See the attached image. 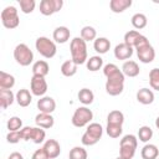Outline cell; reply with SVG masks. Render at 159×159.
<instances>
[{"label":"cell","instance_id":"d590c367","mask_svg":"<svg viewBox=\"0 0 159 159\" xmlns=\"http://www.w3.org/2000/svg\"><path fill=\"white\" fill-rule=\"evenodd\" d=\"M149 84L153 89L159 91V68H153L149 72Z\"/></svg>","mask_w":159,"mask_h":159},{"label":"cell","instance_id":"b9f144b4","mask_svg":"<svg viewBox=\"0 0 159 159\" xmlns=\"http://www.w3.org/2000/svg\"><path fill=\"white\" fill-rule=\"evenodd\" d=\"M31 159H50L47 152L45 150V148H40V149H36L31 157Z\"/></svg>","mask_w":159,"mask_h":159},{"label":"cell","instance_id":"4dcf8cb0","mask_svg":"<svg viewBox=\"0 0 159 159\" xmlns=\"http://www.w3.org/2000/svg\"><path fill=\"white\" fill-rule=\"evenodd\" d=\"M152 137H153V129L150 127L143 125V127L139 128V130H138V138H139L140 142L147 143V142H149L152 139Z\"/></svg>","mask_w":159,"mask_h":159},{"label":"cell","instance_id":"ac0fdd59","mask_svg":"<svg viewBox=\"0 0 159 159\" xmlns=\"http://www.w3.org/2000/svg\"><path fill=\"white\" fill-rule=\"evenodd\" d=\"M14 101H16V96L12 93L11 89H0V106L2 109L10 107Z\"/></svg>","mask_w":159,"mask_h":159},{"label":"cell","instance_id":"4316f807","mask_svg":"<svg viewBox=\"0 0 159 159\" xmlns=\"http://www.w3.org/2000/svg\"><path fill=\"white\" fill-rule=\"evenodd\" d=\"M77 97H78V101L82 104H84V106L91 104L93 102V99H94V94H93V92L89 88H82V89H80Z\"/></svg>","mask_w":159,"mask_h":159},{"label":"cell","instance_id":"f546056e","mask_svg":"<svg viewBox=\"0 0 159 159\" xmlns=\"http://www.w3.org/2000/svg\"><path fill=\"white\" fill-rule=\"evenodd\" d=\"M81 39H83L86 42L94 41L97 39V31L93 26H83L81 30Z\"/></svg>","mask_w":159,"mask_h":159},{"label":"cell","instance_id":"7c38bea8","mask_svg":"<svg viewBox=\"0 0 159 159\" xmlns=\"http://www.w3.org/2000/svg\"><path fill=\"white\" fill-rule=\"evenodd\" d=\"M35 123H36V127H40V128H43V129H50L55 124V118L51 114L40 112L35 117Z\"/></svg>","mask_w":159,"mask_h":159},{"label":"cell","instance_id":"7402d4cb","mask_svg":"<svg viewBox=\"0 0 159 159\" xmlns=\"http://www.w3.org/2000/svg\"><path fill=\"white\" fill-rule=\"evenodd\" d=\"M142 159H157L159 157V149L155 144H145L140 152Z\"/></svg>","mask_w":159,"mask_h":159},{"label":"cell","instance_id":"836d02e7","mask_svg":"<svg viewBox=\"0 0 159 159\" xmlns=\"http://www.w3.org/2000/svg\"><path fill=\"white\" fill-rule=\"evenodd\" d=\"M140 35L142 34L139 31H137V30H130V31L125 32V35H124V43L134 48V43H135V41L138 40V37Z\"/></svg>","mask_w":159,"mask_h":159},{"label":"cell","instance_id":"603a6c76","mask_svg":"<svg viewBox=\"0 0 159 159\" xmlns=\"http://www.w3.org/2000/svg\"><path fill=\"white\" fill-rule=\"evenodd\" d=\"M130 6H132V0H111L109 2L111 10L116 14H120Z\"/></svg>","mask_w":159,"mask_h":159},{"label":"cell","instance_id":"7a4b0ae2","mask_svg":"<svg viewBox=\"0 0 159 159\" xmlns=\"http://www.w3.org/2000/svg\"><path fill=\"white\" fill-rule=\"evenodd\" d=\"M134 48L137 51V56L140 62L143 63H150L155 58V51L154 47L149 43L148 39L144 35H140L138 40L134 43Z\"/></svg>","mask_w":159,"mask_h":159},{"label":"cell","instance_id":"8d00e7d4","mask_svg":"<svg viewBox=\"0 0 159 159\" xmlns=\"http://www.w3.org/2000/svg\"><path fill=\"white\" fill-rule=\"evenodd\" d=\"M19 5L24 14H31L35 10L36 2L35 0H19Z\"/></svg>","mask_w":159,"mask_h":159},{"label":"cell","instance_id":"f1b7e54d","mask_svg":"<svg viewBox=\"0 0 159 159\" xmlns=\"http://www.w3.org/2000/svg\"><path fill=\"white\" fill-rule=\"evenodd\" d=\"M86 66H87V70H89L92 72H96V71H98L103 67V58L101 56H92L87 60Z\"/></svg>","mask_w":159,"mask_h":159},{"label":"cell","instance_id":"5bb4252c","mask_svg":"<svg viewBox=\"0 0 159 159\" xmlns=\"http://www.w3.org/2000/svg\"><path fill=\"white\" fill-rule=\"evenodd\" d=\"M70 36H71V32H70L68 27H66V26H58V27H56L53 30V34H52L53 41L56 43H66L70 40Z\"/></svg>","mask_w":159,"mask_h":159},{"label":"cell","instance_id":"4fadbf2b","mask_svg":"<svg viewBox=\"0 0 159 159\" xmlns=\"http://www.w3.org/2000/svg\"><path fill=\"white\" fill-rule=\"evenodd\" d=\"M133 55V47L125 45L124 42L118 43L114 47V57L117 60H128Z\"/></svg>","mask_w":159,"mask_h":159},{"label":"cell","instance_id":"e0dca14e","mask_svg":"<svg viewBox=\"0 0 159 159\" xmlns=\"http://www.w3.org/2000/svg\"><path fill=\"white\" fill-rule=\"evenodd\" d=\"M137 101L144 106L147 104H152L154 102V93L152 89L149 88H140L138 92H137Z\"/></svg>","mask_w":159,"mask_h":159},{"label":"cell","instance_id":"74e56055","mask_svg":"<svg viewBox=\"0 0 159 159\" xmlns=\"http://www.w3.org/2000/svg\"><path fill=\"white\" fill-rule=\"evenodd\" d=\"M7 129H9V132H15V130H20L21 128H22V120H21V118H19V117H11L9 120H7Z\"/></svg>","mask_w":159,"mask_h":159},{"label":"cell","instance_id":"ffe728a7","mask_svg":"<svg viewBox=\"0 0 159 159\" xmlns=\"http://www.w3.org/2000/svg\"><path fill=\"white\" fill-rule=\"evenodd\" d=\"M15 96H16V102H17V104L20 107H27L31 103V101H32V94L26 88L19 89Z\"/></svg>","mask_w":159,"mask_h":159},{"label":"cell","instance_id":"8fae6325","mask_svg":"<svg viewBox=\"0 0 159 159\" xmlns=\"http://www.w3.org/2000/svg\"><path fill=\"white\" fill-rule=\"evenodd\" d=\"M37 108L41 113H47L51 114L55 109H56V102L52 97L48 96H43L37 101Z\"/></svg>","mask_w":159,"mask_h":159},{"label":"cell","instance_id":"cb8c5ba5","mask_svg":"<svg viewBox=\"0 0 159 159\" xmlns=\"http://www.w3.org/2000/svg\"><path fill=\"white\" fill-rule=\"evenodd\" d=\"M15 86V77L10 73L0 71V88L1 89H11Z\"/></svg>","mask_w":159,"mask_h":159},{"label":"cell","instance_id":"6da1fadb","mask_svg":"<svg viewBox=\"0 0 159 159\" xmlns=\"http://www.w3.org/2000/svg\"><path fill=\"white\" fill-rule=\"evenodd\" d=\"M103 73L107 77L106 92L109 96H119L124 89V75L122 70L114 63H107L103 66Z\"/></svg>","mask_w":159,"mask_h":159},{"label":"cell","instance_id":"d6a6232c","mask_svg":"<svg viewBox=\"0 0 159 159\" xmlns=\"http://www.w3.org/2000/svg\"><path fill=\"white\" fill-rule=\"evenodd\" d=\"M45 137H46V132L43 130V128H40V127H34L32 128L31 140L35 144H41L45 140Z\"/></svg>","mask_w":159,"mask_h":159},{"label":"cell","instance_id":"2e32d148","mask_svg":"<svg viewBox=\"0 0 159 159\" xmlns=\"http://www.w3.org/2000/svg\"><path fill=\"white\" fill-rule=\"evenodd\" d=\"M122 72L124 76H128V77H137L140 72V68L138 66V63L135 61H132V60H128L123 63L122 66Z\"/></svg>","mask_w":159,"mask_h":159},{"label":"cell","instance_id":"ee69618b","mask_svg":"<svg viewBox=\"0 0 159 159\" xmlns=\"http://www.w3.org/2000/svg\"><path fill=\"white\" fill-rule=\"evenodd\" d=\"M7 159H24V157H22V154H20L19 152H14V153H11V154L9 155Z\"/></svg>","mask_w":159,"mask_h":159},{"label":"cell","instance_id":"484cf974","mask_svg":"<svg viewBox=\"0 0 159 159\" xmlns=\"http://www.w3.org/2000/svg\"><path fill=\"white\" fill-rule=\"evenodd\" d=\"M124 123V114L118 111V109H114V111H111L107 116V124H118V125H123Z\"/></svg>","mask_w":159,"mask_h":159},{"label":"cell","instance_id":"f35d334b","mask_svg":"<svg viewBox=\"0 0 159 159\" xmlns=\"http://www.w3.org/2000/svg\"><path fill=\"white\" fill-rule=\"evenodd\" d=\"M106 132L111 138H118L122 134L123 128H122V125H118V124H107Z\"/></svg>","mask_w":159,"mask_h":159},{"label":"cell","instance_id":"8992f818","mask_svg":"<svg viewBox=\"0 0 159 159\" xmlns=\"http://www.w3.org/2000/svg\"><path fill=\"white\" fill-rule=\"evenodd\" d=\"M14 58L20 66H29L34 61V52L26 43H19L14 48Z\"/></svg>","mask_w":159,"mask_h":159},{"label":"cell","instance_id":"7dc6e473","mask_svg":"<svg viewBox=\"0 0 159 159\" xmlns=\"http://www.w3.org/2000/svg\"><path fill=\"white\" fill-rule=\"evenodd\" d=\"M157 159H159V157H158V158H157Z\"/></svg>","mask_w":159,"mask_h":159},{"label":"cell","instance_id":"ba28073f","mask_svg":"<svg viewBox=\"0 0 159 159\" xmlns=\"http://www.w3.org/2000/svg\"><path fill=\"white\" fill-rule=\"evenodd\" d=\"M92 119H93V112H92L88 107L83 106V107H78V108L75 111L71 122H72V124H73L75 127L82 128V127L89 124V122H91Z\"/></svg>","mask_w":159,"mask_h":159},{"label":"cell","instance_id":"277c9868","mask_svg":"<svg viewBox=\"0 0 159 159\" xmlns=\"http://www.w3.org/2000/svg\"><path fill=\"white\" fill-rule=\"evenodd\" d=\"M102 134H103V127L99 123H89L81 138V142L83 145H87V147L94 145L99 142V139L102 138Z\"/></svg>","mask_w":159,"mask_h":159},{"label":"cell","instance_id":"44dd1931","mask_svg":"<svg viewBox=\"0 0 159 159\" xmlns=\"http://www.w3.org/2000/svg\"><path fill=\"white\" fill-rule=\"evenodd\" d=\"M50 72V66L46 61L43 60H39L32 65V73L34 76H42L46 77Z\"/></svg>","mask_w":159,"mask_h":159},{"label":"cell","instance_id":"30bf717a","mask_svg":"<svg viewBox=\"0 0 159 159\" xmlns=\"http://www.w3.org/2000/svg\"><path fill=\"white\" fill-rule=\"evenodd\" d=\"M30 88H31V93L34 96L43 97L45 93L47 92V82H46L45 77L32 75L31 82H30Z\"/></svg>","mask_w":159,"mask_h":159},{"label":"cell","instance_id":"f6af8a7d","mask_svg":"<svg viewBox=\"0 0 159 159\" xmlns=\"http://www.w3.org/2000/svg\"><path fill=\"white\" fill-rule=\"evenodd\" d=\"M155 127L159 129V117H157V119H155Z\"/></svg>","mask_w":159,"mask_h":159},{"label":"cell","instance_id":"bcb514c9","mask_svg":"<svg viewBox=\"0 0 159 159\" xmlns=\"http://www.w3.org/2000/svg\"><path fill=\"white\" fill-rule=\"evenodd\" d=\"M117 159H124V158H122V157H118V158H117Z\"/></svg>","mask_w":159,"mask_h":159},{"label":"cell","instance_id":"9c48e42d","mask_svg":"<svg viewBox=\"0 0 159 159\" xmlns=\"http://www.w3.org/2000/svg\"><path fill=\"white\" fill-rule=\"evenodd\" d=\"M63 6L62 0H41L40 2V12L45 16L53 15L58 12Z\"/></svg>","mask_w":159,"mask_h":159},{"label":"cell","instance_id":"ab89813d","mask_svg":"<svg viewBox=\"0 0 159 159\" xmlns=\"http://www.w3.org/2000/svg\"><path fill=\"white\" fill-rule=\"evenodd\" d=\"M119 145H133V147H137L138 145V139L133 134H127L120 139Z\"/></svg>","mask_w":159,"mask_h":159},{"label":"cell","instance_id":"3957f363","mask_svg":"<svg viewBox=\"0 0 159 159\" xmlns=\"http://www.w3.org/2000/svg\"><path fill=\"white\" fill-rule=\"evenodd\" d=\"M71 60L77 65H83L87 62V43L81 37H75L70 43Z\"/></svg>","mask_w":159,"mask_h":159},{"label":"cell","instance_id":"7bdbcfd3","mask_svg":"<svg viewBox=\"0 0 159 159\" xmlns=\"http://www.w3.org/2000/svg\"><path fill=\"white\" fill-rule=\"evenodd\" d=\"M32 128L34 127H24L20 129V134H21V138L22 140H30L31 139V135H32Z\"/></svg>","mask_w":159,"mask_h":159},{"label":"cell","instance_id":"1f68e13d","mask_svg":"<svg viewBox=\"0 0 159 159\" xmlns=\"http://www.w3.org/2000/svg\"><path fill=\"white\" fill-rule=\"evenodd\" d=\"M87 150L83 147H73L68 154L70 159H87Z\"/></svg>","mask_w":159,"mask_h":159},{"label":"cell","instance_id":"60d3db41","mask_svg":"<svg viewBox=\"0 0 159 159\" xmlns=\"http://www.w3.org/2000/svg\"><path fill=\"white\" fill-rule=\"evenodd\" d=\"M20 139H22V138H21V134H20V130L9 132L7 135H6V140H7V143H10V144H16V143L20 142Z\"/></svg>","mask_w":159,"mask_h":159},{"label":"cell","instance_id":"d6986e66","mask_svg":"<svg viewBox=\"0 0 159 159\" xmlns=\"http://www.w3.org/2000/svg\"><path fill=\"white\" fill-rule=\"evenodd\" d=\"M93 48L97 53L99 55H103V53H107L108 50L111 48V41L107 39V37H97L94 41H93Z\"/></svg>","mask_w":159,"mask_h":159},{"label":"cell","instance_id":"52a82bcc","mask_svg":"<svg viewBox=\"0 0 159 159\" xmlns=\"http://www.w3.org/2000/svg\"><path fill=\"white\" fill-rule=\"evenodd\" d=\"M1 24L4 27L11 30V29H16L20 24V19H19V15H17V10L15 6L10 5V6H6L2 11H1Z\"/></svg>","mask_w":159,"mask_h":159},{"label":"cell","instance_id":"5b68a950","mask_svg":"<svg viewBox=\"0 0 159 159\" xmlns=\"http://www.w3.org/2000/svg\"><path fill=\"white\" fill-rule=\"evenodd\" d=\"M35 47H36L37 52L45 58H52L57 52L56 42L45 36H40L36 39Z\"/></svg>","mask_w":159,"mask_h":159},{"label":"cell","instance_id":"83f0119b","mask_svg":"<svg viewBox=\"0 0 159 159\" xmlns=\"http://www.w3.org/2000/svg\"><path fill=\"white\" fill-rule=\"evenodd\" d=\"M147 24H148V19H147V16L144 14L137 12V14H134L132 16V25H133L134 29L142 30V29H144L147 26Z\"/></svg>","mask_w":159,"mask_h":159},{"label":"cell","instance_id":"d4e9b609","mask_svg":"<svg viewBox=\"0 0 159 159\" xmlns=\"http://www.w3.org/2000/svg\"><path fill=\"white\" fill-rule=\"evenodd\" d=\"M77 63H75L72 60H67L61 65V73L65 77H72L77 72Z\"/></svg>","mask_w":159,"mask_h":159},{"label":"cell","instance_id":"e575fe53","mask_svg":"<svg viewBox=\"0 0 159 159\" xmlns=\"http://www.w3.org/2000/svg\"><path fill=\"white\" fill-rule=\"evenodd\" d=\"M137 147L133 145H119V157L124 159H132L135 154Z\"/></svg>","mask_w":159,"mask_h":159},{"label":"cell","instance_id":"9a60e30c","mask_svg":"<svg viewBox=\"0 0 159 159\" xmlns=\"http://www.w3.org/2000/svg\"><path fill=\"white\" fill-rule=\"evenodd\" d=\"M43 148L47 152L50 159H55L61 154V145L56 139H47L43 144Z\"/></svg>","mask_w":159,"mask_h":159}]
</instances>
